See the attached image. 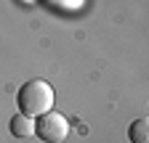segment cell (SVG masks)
<instances>
[{"mask_svg":"<svg viewBox=\"0 0 149 143\" xmlns=\"http://www.w3.org/2000/svg\"><path fill=\"white\" fill-rule=\"evenodd\" d=\"M19 101V109H22V114L27 117H43L45 111L53 109V87L45 82V80H29L22 85V90H19L16 96Z\"/></svg>","mask_w":149,"mask_h":143,"instance_id":"6da1fadb","label":"cell"},{"mask_svg":"<svg viewBox=\"0 0 149 143\" xmlns=\"http://www.w3.org/2000/svg\"><path fill=\"white\" fill-rule=\"evenodd\" d=\"M35 135H40V140H45V143H64L69 135V122L64 114L51 109L35 122Z\"/></svg>","mask_w":149,"mask_h":143,"instance_id":"7a4b0ae2","label":"cell"},{"mask_svg":"<svg viewBox=\"0 0 149 143\" xmlns=\"http://www.w3.org/2000/svg\"><path fill=\"white\" fill-rule=\"evenodd\" d=\"M11 133H13V138H29V135H35V119L19 111L11 119Z\"/></svg>","mask_w":149,"mask_h":143,"instance_id":"3957f363","label":"cell"},{"mask_svg":"<svg viewBox=\"0 0 149 143\" xmlns=\"http://www.w3.org/2000/svg\"><path fill=\"white\" fill-rule=\"evenodd\" d=\"M128 138L130 143H149V119H136L133 124L128 127Z\"/></svg>","mask_w":149,"mask_h":143,"instance_id":"277c9868","label":"cell"}]
</instances>
